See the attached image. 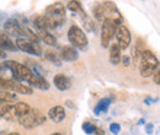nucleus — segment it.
Here are the masks:
<instances>
[{
    "instance_id": "7ed1b4c3",
    "label": "nucleus",
    "mask_w": 160,
    "mask_h": 135,
    "mask_svg": "<svg viewBox=\"0 0 160 135\" xmlns=\"http://www.w3.org/2000/svg\"><path fill=\"white\" fill-rule=\"evenodd\" d=\"M44 16L48 21L49 28L53 30V28L58 27L59 25H62L64 22V20H65V6L59 1L54 2L49 6H47Z\"/></svg>"
},
{
    "instance_id": "473e14b6",
    "label": "nucleus",
    "mask_w": 160,
    "mask_h": 135,
    "mask_svg": "<svg viewBox=\"0 0 160 135\" xmlns=\"http://www.w3.org/2000/svg\"><path fill=\"white\" fill-rule=\"evenodd\" d=\"M4 69H5V66H4V63H0V73H1Z\"/></svg>"
},
{
    "instance_id": "b1692460",
    "label": "nucleus",
    "mask_w": 160,
    "mask_h": 135,
    "mask_svg": "<svg viewBox=\"0 0 160 135\" xmlns=\"http://www.w3.org/2000/svg\"><path fill=\"white\" fill-rule=\"evenodd\" d=\"M143 52H144V48H142V43H140V41H139V43H138L136 47L132 48V58L138 60Z\"/></svg>"
},
{
    "instance_id": "6ab92c4d",
    "label": "nucleus",
    "mask_w": 160,
    "mask_h": 135,
    "mask_svg": "<svg viewBox=\"0 0 160 135\" xmlns=\"http://www.w3.org/2000/svg\"><path fill=\"white\" fill-rule=\"evenodd\" d=\"M12 92H18V94H21V95H32L33 94V90L32 87H30L28 85L26 84H22V82H18L15 81V86L12 89Z\"/></svg>"
},
{
    "instance_id": "4be33fe9",
    "label": "nucleus",
    "mask_w": 160,
    "mask_h": 135,
    "mask_svg": "<svg viewBox=\"0 0 160 135\" xmlns=\"http://www.w3.org/2000/svg\"><path fill=\"white\" fill-rule=\"evenodd\" d=\"M14 86H15V80L0 77V90L1 91H11L12 92Z\"/></svg>"
},
{
    "instance_id": "6e6552de",
    "label": "nucleus",
    "mask_w": 160,
    "mask_h": 135,
    "mask_svg": "<svg viewBox=\"0 0 160 135\" xmlns=\"http://www.w3.org/2000/svg\"><path fill=\"white\" fill-rule=\"evenodd\" d=\"M115 33H116V26L111 21L105 20L101 27V46L103 48H107L110 46L111 39L115 37Z\"/></svg>"
},
{
    "instance_id": "0eeeda50",
    "label": "nucleus",
    "mask_w": 160,
    "mask_h": 135,
    "mask_svg": "<svg viewBox=\"0 0 160 135\" xmlns=\"http://www.w3.org/2000/svg\"><path fill=\"white\" fill-rule=\"evenodd\" d=\"M16 47L18 49H20L22 52H26L28 54H32V55H37L40 57L42 55V47L40 46V43H36V42H32L26 37H18L16 38Z\"/></svg>"
},
{
    "instance_id": "bb28decb",
    "label": "nucleus",
    "mask_w": 160,
    "mask_h": 135,
    "mask_svg": "<svg viewBox=\"0 0 160 135\" xmlns=\"http://www.w3.org/2000/svg\"><path fill=\"white\" fill-rule=\"evenodd\" d=\"M82 129H84V132H85L86 134L90 135V134H94L96 127H95L92 123H90V122H85V123L82 124Z\"/></svg>"
},
{
    "instance_id": "c85d7f7f",
    "label": "nucleus",
    "mask_w": 160,
    "mask_h": 135,
    "mask_svg": "<svg viewBox=\"0 0 160 135\" xmlns=\"http://www.w3.org/2000/svg\"><path fill=\"white\" fill-rule=\"evenodd\" d=\"M121 60H122V64H123L124 66H128L129 63H131V58H129L128 55H123V57L121 58Z\"/></svg>"
},
{
    "instance_id": "aec40b11",
    "label": "nucleus",
    "mask_w": 160,
    "mask_h": 135,
    "mask_svg": "<svg viewBox=\"0 0 160 135\" xmlns=\"http://www.w3.org/2000/svg\"><path fill=\"white\" fill-rule=\"evenodd\" d=\"M110 103H111V101H110L108 97L101 98L100 101L98 102L96 107L94 108V113H95V116H99L101 112H106L107 108H108V106H110Z\"/></svg>"
},
{
    "instance_id": "72a5a7b5",
    "label": "nucleus",
    "mask_w": 160,
    "mask_h": 135,
    "mask_svg": "<svg viewBox=\"0 0 160 135\" xmlns=\"http://www.w3.org/2000/svg\"><path fill=\"white\" fill-rule=\"evenodd\" d=\"M0 58H5V53L1 49H0Z\"/></svg>"
},
{
    "instance_id": "393cba45",
    "label": "nucleus",
    "mask_w": 160,
    "mask_h": 135,
    "mask_svg": "<svg viewBox=\"0 0 160 135\" xmlns=\"http://www.w3.org/2000/svg\"><path fill=\"white\" fill-rule=\"evenodd\" d=\"M67 7H68L70 11L75 12V14H78L80 10L82 9V7H81V2H80V1H69V2L67 4Z\"/></svg>"
},
{
    "instance_id": "412c9836",
    "label": "nucleus",
    "mask_w": 160,
    "mask_h": 135,
    "mask_svg": "<svg viewBox=\"0 0 160 135\" xmlns=\"http://www.w3.org/2000/svg\"><path fill=\"white\" fill-rule=\"evenodd\" d=\"M18 99V95L11 91H1L0 90V103H11Z\"/></svg>"
},
{
    "instance_id": "9b49d317",
    "label": "nucleus",
    "mask_w": 160,
    "mask_h": 135,
    "mask_svg": "<svg viewBox=\"0 0 160 135\" xmlns=\"http://www.w3.org/2000/svg\"><path fill=\"white\" fill-rule=\"evenodd\" d=\"M60 59L65 60V61H75L77 59L79 58L78 52L75 51V48L70 47V46H64L60 49Z\"/></svg>"
},
{
    "instance_id": "7c9ffc66",
    "label": "nucleus",
    "mask_w": 160,
    "mask_h": 135,
    "mask_svg": "<svg viewBox=\"0 0 160 135\" xmlns=\"http://www.w3.org/2000/svg\"><path fill=\"white\" fill-rule=\"evenodd\" d=\"M145 129H147V133H148V134L150 135V134H152V133H153V129H154V125L149 123V124H147V127H145Z\"/></svg>"
},
{
    "instance_id": "f704fd0d",
    "label": "nucleus",
    "mask_w": 160,
    "mask_h": 135,
    "mask_svg": "<svg viewBox=\"0 0 160 135\" xmlns=\"http://www.w3.org/2000/svg\"><path fill=\"white\" fill-rule=\"evenodd\" d=\"M67 104H68V106H69V107H72V108H73V107H74V106H73V104H72V101H67Z\"/></svg>"
},
{
    "instance_id": "dca6fc26",
    "label": "nucleus",
    "mask_w": 160,
    "mask_h": 135,
    "mask_svg": "<svg viewBox=\"0 0 160 135\" xmlns=\"http://www.w3.org/2000/svg\"><path fill=\"white\" fill-rule=\"evenodd\" d=\"M37 37L41 39V41H43L46 44H48V46H57V38L52 35V33H49V31H46V30H37Z\"/></svg>"
},
{
    "instance_id": "cd10ccee",
    "label": "nucleus",
    "mask_w": 160,
    "mask_h": 135,
    "mask_svg": "<svg viewBox=\"0 0 160 135\" xmlns=\"http://www.w3.org/2000/svg\"><path fill=\"white\" fill-rule=\"evenodd\" d=\"M110 132L115 135L118 134L121 132V125L118 123H112V124H110Z\"/></svg>"
},
{
    "instance_id": "20e7f679",
    "label": "nucleus",
    "mask_w": 160,
    "mask_h": 135,
    "mask_svg": "<svg viewBox=\"0 0 160 135\" xmlns=\"http://www.w3.org/2000/svg\"><path fill=\"white\" fill-rule=\"evenodd\" d=\"M20 124L26 129H33L42 125L46 122V116L41 113L38 109H30L25 116L19 118Z\"/></svg>"
},
{
    "instance_id": "f03ea898",
    "label": "nucleus",
    "mask_w": 160,
    "mask_h": 135,
    "mask_svg": "<svg viewBox=\"0 0 160 135\" xmlns=\"http://www.w3.org/2000/svg\"><path fill=\"white\" fill-rule=\"evenodd\" d=\"M159 66V60L150 51H144L139 58V73L143 77L153 76Z\"/></svg>"
},
{
    "instance_id": "f8f14e48",
    "label": "nucleus",
    "mask_w": 160,
    "mask_h": 135,
    "mask_svg": "<svg viewBox=\"0 0 160 135\" xmlns=\"http://www.w3.org/2000/svg\"><path fill=\"white\" fill-rule=\"evenodd\" d=\"M48 117L53 123H60L65 118V109L62 106H54L48 111Z\"/></svg>"
},
{
    "instance_id": "a211bd4d",
    "label": "nucleus",
    "mask_w": 160,
    "mask_h": 135,
    "mask_svg": "<svg viewBox=\"0 0 160 135\" xmlns=\"http://www.w3.org/2000/svg\"><path fill=\"white\" fill-rule=\"evenodd\" d=\"M79 15L81 20H82V23H84V27H85V31H88V32H94L95 30H96V26H95V22H94V20L91 19L90 16H88L86 15V12L81 9L79 11Z\"/></svg>"
},
{
    "instance_id": "2eb2a0df",
    "label": "nucleus",
    "mask_w": 160,
    "mask_h": 135,
    "mask_svg": "<svg viewBox=\"0 0 160 135\" xmlns=\"http://www.w3.org/2000/svg\"><path fill=\"white\" fill-rule=\"evenodd\" d=\"M30 109H31V107L27 103H25V102H18V103L12 104V108H11L10 112H12V114L15 117L20 118V117L25 116Z\"/></svg>"
},
{
    "instance_id": "e433bc0d",
    "label": "nucleus",
    "mask_w": 160,
    "mask_h": 135,
    "mask_svg": "<svg viewBox=\"0 0 160 135\" xmlns=\"http://www.w3.org/2000/svg\"><path fill=\"white\" fill-rule=\"evenodd\" d=\"M144 122H145V120H144V119H140V120H139V124H143V123H144Z\"/></svg>"
},
{
    "instance_id": "c756f323",
    "label": "nucleus",
    "mask_w": 160,
    "mask_h": 135,
    "mask_svg": "<svg viewBox=\"0 0 160 135\" xmlns=\"http://www.w3.org/2000/svg\"><path fill=\"white\" fill-rule=\"evenodd\" d=\"M153 76H154V82H155L157 85H159L160 84V71L157 70V71L154 73V75H153Z\"/></svg>"
},
{
    "instance_id": "423d86ee",
    "label": "nucleus",
    "mask_w": 160,
    "mask_h": 135,
    "mask_svg": "<svg viewBox=\"0 0 160 135\" xmlns=\"http://www.w3.org/2000/svg\"><path fill=\"white\" fill-rule=\"evenodd\" d=\"M68 39L73 44V48H78L80 51H85L88 48V38L84 33V31L78 26H72L68 30Z\"/></svg>"
},
{
    "instance_id": "9d476101",
    "label": "nucleus",
    "mask_w": 160,
    "mask_h": 135,
    "mask_svg": "<svg viewBox=\"0 0 160 135\" xmlns=\"http://www.w3.org/2000/svg\"><path fill=\"white\" fill-rule=\"evenodd\" d=\"M4 28H5V33L8 35H11V36H16V37H23V28H22V25L19 23L16 20L11 19L8 20L4 25Z\"/></svg>"
},
{
    "instance_id": "5701e85b",
    "label": "nucleus",
    "mask_w": 160,
    "mask_h": 135,
    "mask_svg": "<svg viewBox=\"0 0 160 135\" xmlns=\"http://www.w3.org/2000/svg\"><path fill=\"white\" fill-rule=\"evenodd\" d=\"M44 58L47 59V60H49V61H52L53 64L58 65V66L62 65V59H60V57L57 53L52 52V51H47V52L44 53Z\"/></svg>"
},
{
    "instance_id": "4c0bfd02",
    "label": "nucleus",
    "mask_w": 160,
    "mask_h": 135,
    "mask_svg": "<svg viewBox=\"0 0 160 135\" xmlns=\"http://www.w3.org/2000/svg\"><path fill=\"white\" fill-rule=\"evenodd\" d=\"M52 135H62V134H60V133H53Z\"/></svg>"
},
{
    "instance_id": "c9c22d12",
    "label": "nucleus",
    "mask_w": 160,
    "mask_h": 135,
    "mask_svg": "<svg viewBox=\"0 0 160 135\" xmlns=\"http://www.w3.org/2000/svg\"><path fill=\"white\" fill-rule=\"evenodd\" d=\"M5 135H20L19 133H9V134H5Z\"/></svg>"
},
{
    "instance_id": "f3484780",
    "label": "nucleus",
    "mask_w": 160,
    "mask_h": 135,
    "mask_svg": "<svg viewBox=\"0 0 160 135\" xmlns=\"http://www.w3.org/2000/svg\"><path fill=\"white\" fill-rule=\"evenodd\" d=\"M110 48V63L112 65H117L121 61V49L118 48L117 43H111L108 46Z\"/></svg>"
},
{
    "instance_id": "1a4fd4ad",
    "label": "nucleus",
    "mask_w": 160,
    "mask_h": 135,
    "mask_svg": "<svg viewBox=\"0 0 160 135\" xmlns=\"http://www.w3.org/2000/svg\"><path fill=\"white\" fill-rule=\"evenodd\" d=\"M116 39H117V46L121 51H124L129 47L131 44V33H129V30L124 26V25H121L120 27L116 28Z\"/></svg>"
},
{
    "instance_id": "f257e3e1",
    "label": "nucleus",
    "mask_w": 160,
    "mask_h": 135,
    "mask_svg": "<svg viewBox=\"0 0 160 135\" xmlns=\"http://www.w3.org/2000/svg\"><path fill=\"white\" fill-rule=\"evenodd\" d=\"M4 66H5V69H9L12 73V76H14L12 80H15L18 82H27V85L30 87L33 86L40 90L49 89V82L44 77L35 75L30 70V68L23 64H20L15 60H6V61H4Z\"/></svg>"
},
{
    "instance_id": "ddd939ff",
    "label": "nucleus",
    "mask_w": 160,
    "mask_h": 135,
    "mask_svg": "<svg viewBox=\"0 0 160 135\" xmlns=\"http://www.w3.org/2000/svg\"><path fill=\"white\" fill-rule=\"evenodd\" d=\"M0 49L1 51H11V52H15L18 49L16 44L11 41V38L4 31H0Z\"/></svg>"
},
{
    "instance_id": "2f4dec72",
    "label": "nucleus",
    "mask_w": 160,
    "mask_h": 135,
    "mask_svg": "<svg viewBox=\"0 0 160 135\" xmlns=\"http://www.w3.org/2000/svg\"><path fill=\"white\" fill-rule=\"evenodd\" d=\"M94 134L95 135H105V132H103L101 128H96L95 132H94Z\"/></svg>"
},
{
    "instance_id": "4468645a",
    "label": "nucleus",
    "mask_w": 160,
    "mask_h": 135,
    "mask_svg": "<svg viewBox=\"0 0 160 135\" xmlns=\"http://www.w3.org/2000/svg\"><path fill=\"white\" fill-rule=\"evenodd\" d=\"M53 82L56 85V87L60 90V91H65V90H69L72 87V81L70 79L63 74H58L56 75L54 79H53Z\"/></svg>"
},
{
    "instance_id": "a878e982",
    "label": "nucleus",
    "mask_w": 160,
    "mask_h": 135,
    "mask_svg": "<svg viewBox=\"0 0 160 135\" xmlns=\"http://www.w3.org/2000/svg\"><path fill=\"white\" fill-rule=\"evenodd\" d=\"M12 108L11 103H0V117L6 116Z\"/></svg>"
},
{
    "instance_id": "39448f33",
    "label": "nucleus",
    "mask_w": 160,
    "mask_h": 135,
    "mask_svg": "<svg viewBox=\"0 0 160 135\" xmlns=\"http://www.w3.org/2000/svg\"><path fill=\"white\" fill-rule=\"evenodd\" d=\"M100 4L101 7H102L103 21L108 20L116 26V28L120 27L122 25V22H123V19H122V15L120 14L118 9L116 7V5L112 1H103V2H100Z\"/></svg>"
}]
</instances>
